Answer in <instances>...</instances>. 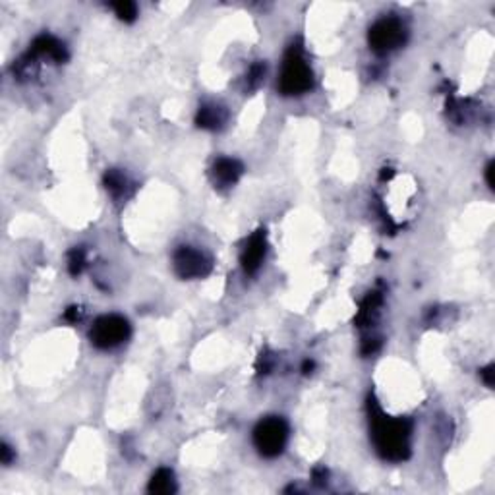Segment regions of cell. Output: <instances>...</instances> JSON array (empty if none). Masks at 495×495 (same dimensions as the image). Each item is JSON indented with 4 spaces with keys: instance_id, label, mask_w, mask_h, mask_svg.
I'll return each instance as SVG.
<instances>
[{
    "instance_id": "cell-10",
    "label": "cell",
    "mask_w": 495,
    "mask_h": 495,
    "mask_svg": "<svg viewBox=\"0 0 495 495\" xmlns=\"http://www.w3.org/2000/svg\"><path fill=\"white\" fill-rule=\"evenodd\" d=\"M223 120H225V114H223V110L215 107V105L203 107V109L200 110V117H198V122H200V126L203 128H217Z\"/></svg>"
},
{
    "instance_id": "cell-12",
    "label": "cell",
    "mask_w": 495,
    "mask_h": 495,
    "mask_svg": "<svg viewBox=\"0 0 495 495\" xmlns=\"http://www.w3.org/2000/svg\"><path fill=\"white\" fill-rule=\"evenodd\" d=\"M114 10L120 17H124L128 22H132L135 17V4L132 2H120V4H114Z\"/></svg>"
},
{
    "instance_id": "cell-4",
    "label": "cell",
    "mask_w": 495,
    "mask_h": 495,
    "mask_svg": "<svg viewBox=\"0 0 495 495\" xmlns=\"http://www.w3.org/2000/svg\"><path fill=\"white\" fill-rule=\"evenodd\" d=\"M128 335H130V323L122 316H103L95 321V325L89 331L91 343L101 350H109L122 344Z\"/></svg>"
},
{
    "instance_id": "cell-6",
    "label": "cell",
    "mask_w": 495,
    "mask_h": 495,
    "mask_svg": "<svg viewBox=\"0 0 495 495\" xmlns=\"http://www.w3.org/2000/svg\"><path fill=\"white\" fill-rule=\"evenodd\" d=\"M175 271L178 277L182 279H200L205 277L211 271V261L200 250H195L192 246H180L175 252Z\"/></svg>"
},
{
    "instance_id": "cell-2",
    "label": "cell",
    "mask_w": 495,
    "mask_h": 495,
    "mask_svg": "<svg viewBox=\"0 0 495 495\" xmlns=\"http://www.w3.org/2000/svg\"><path fill=\"white\" fill-rule=\"evenodd\" d=\"M311 84H313V76H311L310 64L306 62L298 49H290L283 62L279 89L283 95H302L310 91Z\"/></svg>"
},
{
    "instance_id": "cell-11",
    "label": "cell",
    "mask_w": 495,
    "mask_h": 495,
    "mask_svg": "<svg viewBox=\"0 0 495 495\" xmlns=\"http://www.w3.org/2000/svg\"><path fill=\"white\" fill-rule=\"evenodd\" d=\"M107 188H109L112 193L124 192V188H126V178L122 177L120 172H117V170H110L109 175H107Z\"/></svg>"
},
{
    "instance_id": "cell-13",
    "label": "cell",
    "mask_w": 495,
    "mask_h": 495,
    "mask_svg": "<svg viewBox=\"0 0 495 495\" xmlns=\"http://www.w3.org/2000/svg\"><path fill=\"white\" fill-rule=\"evenodd\" d=\"M84 263H85L84 252H82V250H74V252H72V256H70V271L76 275V273H80V271H82Z\"/></svg>"
},
{
    "instance_id": "cell-5",
    "label": "cell",
    "mask_w": 495,
    "mask_h": 495,
    "mask_svg": "<svg viewBox=\"0 0 495 495\" xmlns=\"http://www.w3.org/2000/svg\"><path fill=\"white\" fill-rule=\"evenodd\" d=\"M404 37H406V29L403 22L397 17H383L369 29V45L378 52L393 51L399 45H403Z\"/></svg>"
},
{
    "instance_id": "cell-1",
    "label": "cell",
    "mask_w": 495,
    "mask_h": 495,
    "mask_svg": "<svg viewBox=\"0 0 495 495\" xmlns=\"http://www.w3.org/2000/svg\"><path fill=\"white\" fill-rule=\"evenodd\" d=\"M411 426L404 420L374 418V443L389 461H403L408 455Z\"/></svg>"
},
{
    "instance_id": "cell-7",
    "label": "cell",
    "mask_w": 495,
    "mask_h": 495,
    "mask_svg": "<svg viewBox=\"0 0 495 495\" xmlns=\"http://www.w3.org/2000/svg\"><path fill=\"white\" fill-rule=\"evenodd\" d=\"M263 256H265V236H263V232H258V235H253L252 238L248 240V246H246V250H244V269H246L248 273L258 271L261 261H263Z\"/></svg>"
},
{
    "instance_id": "cell-15",
    "label": "cell",
    "mask_w": 495,
    "mask_h": 495,
    "mask_svg": "<svg viewBox=\"0 0 495 495\" xmlns=\"http://www.w3.org/2000/svg\"><path fill=\"white\" fill-rule=\"evenodd\" d=\"M492 369H494V368L489 366V368H486V369H484V371H482V374H484V379H486V383H487V385H489V387L494 385V381H492Z\"/></svg>"
},
{
    "instance_id": "cell-9",
    "label": "cell",
    "mask_w": 495,
    "mask_h": 495,
    "mask_svg": "<svg viewBox=\"0 0 495 495\" xmlns=\"http://www.w3.org/2000/svg\"><path fill=\"white\" fill-rule=\"evenodd\" d=\"M175 489H177V484H175L172 472L167 468L157 470L155 476H153L152 484H149V492H152V494H172Z\"/></svg>"
},
{
    "instance_id": "cell-8",
    "label": "cell",
    "mask_w": 495,
    "mask_h": 495,
    "mask_svg": "<svg viewBox=\"0 0 495 495\" xmlns=\"http://www.w3.org/2000/svg\"><path fill=\"white\" fill-rule=\"evenodd\" d=\"M213 175L219 184L230 186L242 175V165L235 159H219L213 168Z\"/></svg>"
},
{
    "instance_id": "cell-14",
    "label": "cell",
    "mask_w": 495,
    "mask_h": 495,
    "mask_svg": "<svg viewBox=\"0 0 495 495\" xmlns=\"http://www.w3.org/2000/svg\"><path fill=\"white\" fill-rule=\"evenodd\" d=\"M492 172H494V163H489V165H487V168H486V177H487V184H489V188H494Z\"/></svg>"
},
{
    "instance_id": "cell-3",
    "label": "cell",
    "mask_w": 495,
    "mask_h": 495,
    "mask_svg": "<svg viewBox=\"0 0 495 495\" xmlns=\"http://www.w3.org/2000/svg\"><path fill=\"white\" fill-rule=\"evenodd\" d=\"M286 439H288V426L285 420L277 416L263 418L253 429V445L267 459H275L285 451Z\"/></svg>"
}]
</instances>
